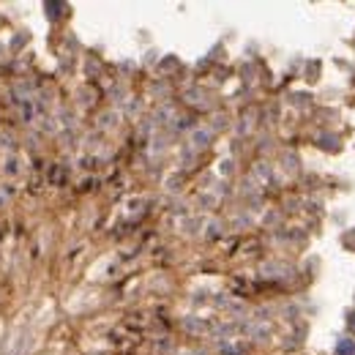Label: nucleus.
<instances>
[{
  "label": "nucleus",
  "mask_w": 355,
  "mask_h": 355,
  "mask_svg": "<svg viewBox=\"0 0 355 355\" xmlns=\"http://www.w3.org/2000/svg\"><path fill=\"white\" fill-rule=\"evenodd\" d=\"M336 355H355V341L353 339H341L336 344Z\"/></svg>",
  "instance_id": "f257e3e1"
}]
</instances>
